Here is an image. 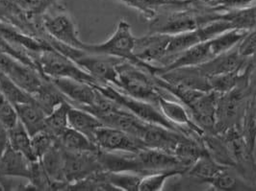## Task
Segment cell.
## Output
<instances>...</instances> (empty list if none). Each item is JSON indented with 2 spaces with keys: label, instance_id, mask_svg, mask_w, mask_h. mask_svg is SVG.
I'll return each mask as SVG.
<instances>
[{
  "label": "cell",
  "instance_id": "1",
  "mask_svg": "<svg viewBox=\"0 0 256 191\" xmlns=\"http://www.w3.org/2000/svg\"><path fill=\"white\" fill-rule=\"evenodd\" d=\"M135 41L136 38L132 34L131 26L126 20L122 19L118 23L114 34L106 41L100 44L85 43L83 50L128 61L146 70L152 75H158L162 70L161 66L144 63L134 55Z\"/></svg>",
  "mask_w": 256,
  "mask_h": 191
},
{
  "label": "cell",
  "instance_id": "2",
  "mask_svg": "<svg viewBox=\"0 0 256 191\" xmlns=\"http://www.w3.org/2000/svg\"><path fill=\"white\" fill-rule=\"evenodd\" d=\"M248 98V90L246 67L235 88L226 93L218 95L215 125L216 134L224 133L226 130L233 128L241 130Z\"/></svg>",
  "mask_w": 256,
  "mask_h": 191
},
{
  "label": "cell",
  "instance_id": "3",
  "mask_svg": "<svg viewBox=\"0 0 256 191\" xmlns=\"http://www.w3.org/2000/svg\"><path fill=\"white\" fill-rule=\"evenodd\" d=\"M118 87L128 95L158 107V100L164 89L154 81V75L128 61L116 66ZM159 108V107H158Z\"/></svg>",
  "mask_w": 256,
  "mask_h": 191
},
{
  "label": "cell",
  "instance_id": "4",
  "mask_svg": "<svg viewBox=\"0 0 256 191\" xmlns=\"http://www.w3.org/2000/svg\"><path fill=\"white\" fill-rule=\"evenodd\" d=\"M42 75L52 78H68L94 86L100 85L94 78L72 60L54 47L50 46L38 52H30Z\"/></svg>",
  "mask_w": 256,
  "mask_h": 191
},
{
  "label": "cell",
  "instance_id": "5",
  "mask_svg": "<svg viewBox=\"0 0 256 191\" xmlns=\"http://www.w3.org/2000/svg\"><path fill=\"white\" fill-rule=\"evenodd\" d=\"M96 87V89H100L104 95H106L107 97H109L110 99H112L116 104H118L120 106H122V108L128 110V112H130L131 114H133L142 120L184 134L180 128L176 126L166 119L157 106L136 99L124 93V91L116 89L112 85H98Z\"/></svg>",
  "mask_w": 256,
  "mask_h": 191
},
{
  "label": "cell",
  "instance_id": "6",
  "mask_svg": "<svg viewBox=\"0 0 256 191\" xmlns=\"http://www.w3.org/2000/svg\"><path fill=\"white\" fill-rule=\"evenodd\" d=\"M42 26L46 35L52 39L70 47L83 50L85 42L79 38L74 21L66 12L53 15L46 13L42 17Z\"/></svg>",
  "mask_w": 256,
  "mask_h": 191
},
{
  "label": "cell",
  "instance_id": "7",
  "mask_svg": "<svg viewBox=\"0 0 256 191\" xmlns=\"http://www.w3.org/2000/svg\"><path fill=\"white\" fill-rule=\"evenodd\" d=\"M94 143L100 150L107 152L139 153L141 150L146 148L137 138L122 130L105 125L96 131Z\"/></svg>",
  "mask_w": 256,
  "mask_h": 191
},
{
  "label": "cell",
  "instance_id": "8",
  "mask_svg": "<svg viewBox=\"0 0 256 191\" xmlns=\"http://www.w3.org/2000/svg\"><path fill=\"white\" fill-rule=\"evenodd\" d=\"M64 150V177L68 186L102 171L98 153H80Z\"/></svg>",
  "mask_w": 256,
  "mask_h": 191
},
{
  "label": "cell",
  "instance_id": "9",
  "mask_svg": "<svg viewBox=\"0 0 256 191\" xmlns=\"http://www.w3.org/2000/svg\"><path fill=\"white\" fill-rule=\"evenodd\" d=\"M50 80L63 93L68 102L80 109L92 107L100 94L96 86L85 82L68 78H52Z\"/></svg>",
  "mask_w": 256,
  "mask_h": 191
},
{
  "label": "cell",
  "instance_id": "10",
  "mask_svg": "<svg viewBox=\"0 0 256 191\" xmlns=\"http://www.w3.org/2000/svg\"><path fill=\"white\" fill-rule=\"evenodd\" d=\"M172 35L164 33H150L136 38L134 55L144 63L158 65L166 56Z\"/></svg>",
  "mask_w": 256,
  "mask_h": 191
},
{
  "label": "cell",
  "instance_id": "11",
  "mask_svg": "<svg viewBox=\"0 0 256 191\" xmlns=\"http://www.w3.org/2000/svg\"><path fill=\"white\" fill-rule=\"evenodd\" d=\"M252 59L243 57L238 52L236 46L230 51L220 54L204 64L198 65V67L205 76H218L224 74L242 72L250 64Z\"/></svg>",
  "mask_w": 256,
  "mask_h": 191
},
{
  "label": "cell",
  "instance_id": "12",
  "mask_svg": "<svg viewBox=\"0 0 256 191\" xmlns=\"http://www.w3.org/2000/svg\"><path fill=\"white\" fill-rule=\"evenodd\" d=\"M156 76L160 77L166 83L172 85H180L202 91H212L209 78L205 76L198 66H184L163 70Z\"/></svg>",
  "mask_w": 256,
  "mask_h": 191
},
{
  "label": "cell",
  "instance_id": "13",
  "mask_svg": "<svg viewBox=\"0 0 256 191\" xmlns=\"http://www.w3.org/2000/svg\"><path fill=\"white\" fill-rule=\"evenodd\" d=\"M186 135L168 128L148 123L142 136V142L146 148L158 149L174 154L180 140Z\"/></svg>",
  "mask_w": 256,
  "mask_h": 191
},
{
  "label": "cell",
  "instance_id": "14",
  "mask_svg": "<svg viewBox=\"0 0 256 191\" xmlns=\"http://www.w3.org/2000/svg\"><path fill=\"white\" fill-rule=\"evenodd\" d=\"M52 182V191H66L64 177V150L57 142L40 160Z\"/></svg>",
  "mask_w": 256,
  "mask_h": 191
},
{
  "label": "cell",
  "instance_id": "15",
  "mask_svg": "<svg viewBox=\"0 0 256 191\" xmlns=\"http://www.w3.org/2000/svg\"><path fill=\"white\" fill-rule=\"evenodd\" d=\"M137 155L144 175L172 169L184 170L186 173V170L181 166L178 160L174 154L158 149L144 148Z\"/></svg>",
  "mask_w": 256,
  "mask_h": 191
},
{
  "label": "cell",
  "instance_id": "16",
  "mask_svg": "<svg viewBox=\"0 0 256 191\" xmlns=\"http://www.w3.org/2000/svg\"><path fill=\"white\" fill-rule=\"evenodd\" d=\"M31 162L10 145L0 155V177L26 179L30 176Z\"/></svg>",
  "mask_w": 256,
  "mask_h": 191
},
{
  "label": "cell",
  "instance_id": "17",
  "mask_svg": "<svg viewBox=\"0 0 256 191\" xmlns=\"http://www.w3.org/2000/svg\"><path fill=\"white\" fill-rule=\"evenodd\" d=\"M18 120L32 137L46 128V113L36 101L22 103L14 106Z\"/></svg>",
  "mask_w": 256,
  "mask_h": 191
},
{
  "label": "cell",
  "instance_id": "18",
  "mask_svg": "<svg viewBox=\"0 0 256 191\" xmlns=\"http://www.w3.org/2000/svg\"><path fill=\"white\" fill-rule=\"evenodd\" d=\"M68 124L70 127L85 135L94 142L96 131L103 126L102 122L96 115L72 105L68 111Z\"/></svg>",
  "mask_w": 256,
  "mask_h": 191
},
{
  "label": "cell",
  "instance_id": "19",
  "mask_svg": "<svg viewBox=\"0 0 256 191\" xmlns=\"http://www.w3.org/2000/svg\"><path fill=\"white\" fill-rule=\"evenodd\" d=\"M206 152L218 165L232 167L236 170V164L228 148L226 143L216 133H207L202 137Z\"/></svg>",
  "mask_w": 256,
  "mask_h": 191
},
{
  "label": "cell",
  "instance_id": "20",
  "mask_svg": "<svg viewBox=\"0 0 256 191\" xmlns=\"http://www.w3.org/2000/svg\"><path fill=\"white\" fill-rule=\"evenodd\" d=\"M57 140L64 149L70 152L98 153L100 150L89 138L70 127L66 128Z\"/></svg>",
  "mask_w": 256,
  "mask_h": 191
},
{
  "label": "cell",
  "instance_id": "21",
  "mask_svg": "<svg viewBox=\"0 0 256 191\" xmlns=\"http://www.w3.org/2000/svg\"><path fill=\"white\" fill-rule=\"evenodd\" d=\"M226 166L218 165L206 152L185 173L188 177L207 184Z\"/></svg>",
  "mask_w": 256,
  "mask_h": 191
},
{
  "label": "cell",
  "instance_id": "22",
  "mask_svg": "<svg viewBox=\"0 0 256 191\" xmlns=\"http://www.w3.org/2000/svg\"><path fill=\"white\" fill-rule=\"evenodd\" d=\"M32 97L38 106L46 113V115L52 113L57 106H59L61 103L66 100L63 93L50 79H48L42 85V87L32 95Z\"/></svg>",
  "mask_w": 256,
  "mask_h": 191
},
{
  "label": "cell",
  "instance_id": "23",
  "mask_svg": "<svg viewBox=\"0 0 256 191\" xmlns=\"http://www.w3.org/2000/svg\"><path fill=\"white\" fill-rule=\"evenodd\" d=\"M8 137L9 143L14 150L22 154L30 162L38 161L32 149L31 136L20 120L14 127L8 129Z\"/></svg>",
  "mask_w": 256,
  "mask_h": 191
},
{
  "label": "cell",
  "instance_id": "24",
  "mask_svg": "<svg viewBox=\"0 0 256 191\" xmlns=\"http://www.w3.org/2000/svg\"><path fill=\"white\" fill-rule=\"evenodd\" d=\"M70 106V103L66 100L57 106L52 113L46 115L44 130L56 139L61 136L66 128L70 127L68 111Z\"/></svg>",
  "mask_w": 256,
  "mask_h": 191
},
{
  "label": "cell",
  "instance_id": "25",
  "mask_svg": "<svg viewBox=\"0 0 256 191\" xmlns=\"http://www.w3.org/2000/svg\"><path fill=\"white\" fill-rule=\"evenodd\" d=\"M20 11L36 24L42 17L53 8L58 0H16Z\"/></svg>",
  "mask_w": 256,
  "mask_h": 191
},
{
  "label": "cell",
  "instance_id": "26",
  "mask_svg": "<svg viewBox=\"0 0 256 191\" xmlns=\"http://www.w3.org/2000/svg\"><path fill=\"white\" fill-rule=\"evenodd\" d=\"M183 175H185V171L180 169L158 171L144 175L139 187V191H163L164 185L168 179Z\"/></svg>",
  "mask_w": 256,
  "mask_h": 191
},
{
  "label": "cell",
  "instance_id": "27",
  "mask_svg": "<svg viewBox=\"0 0 256 191\" xmlns=\"http://www.w3.org/2000/svg\"><path fill=\"white\" fill-rule=\"evenodd\" d=\"M142 175L134 172H107V182L116 191H139Z\"/></svg>",
  "mask_w": 256,
  "mask_h": 191
},
{
  "label": "cell",
  "instance_id": "28",
  "mask_svg": "<svg viewBox=\"0 0 256 191\" xmlns=\"http://www.w3.org/2000/svg\"><path fill=\"white\" fill-rule=\"evenodd\" d=\"M0 90L14 106L22 103L35 101L31 94L20 89L13 80L0 70Z\"/></svg>",
  "mask_w": 256,
  "mask_h": 191
},
{
  "label": "cell",
  "instance_id": "29",
  "mask_svg": "<svg viewBox=\"0 0 256 191\" xmlns=\"http://www.w3.org/2000/svg\"><path fill=\"white\" fill-rule=\"evenodd\" d=\"M244 71L218 75V76L208 77L211 90L217 92L218 94H222L230 91L231 89H234L235 86L238 84Z\"/></svg>",
  "mask_w": 256,
  "mask_h": 191
},
{
  "label": "cell",
  "instance_id": "30",
  "mask_svg": "<svg viewBox=\"0 0 256 191\" xmlns=\"http://www.w3.org/2000/svg\"><path fill=\"white\" fill-rule=\"evenodd\" d=\"M32 149L35 157L40 160L52 146L57 142V139L46 130L40 131L31 137Z\"/></svg>",
  "mask_w": 256,
  "mask_h": 191
},
{
  "label": "cell",
  "instance_id": "31",
  "mask_svg": "<svg viewBox=\"0 0 256 191\" xmlns=\"http://www.w3.org/2000/svg\"><path fill=\"white\" fill-rule=\"evenodd\" d=\"M131 8L136 9L142 16L150 20L157 13V5L155 0H118Z\"/></svg>",
  "mask_w": 256,
  "mask_h": 191
},
{
  "label": "cell",
  "instance_id": "32",
  "mask_svg": "<svg viewBox=\"0 0 256 191\" xmlns=\"http://www.w3.org/2000/svg\"><path fill=\"white\" fill-rule=\"evenodd\" d=\"M238 52L244 58H254L256 56V25L248 30L244 38L237 45Z\"/></svg>",
  "mask_w": 256,
  "mask_h": 191
},
{
  "label": "cell",
  "instance_id": "33",
  "mask_svg": "<svg viewBox=\"0 0 256 191\" xmlns=\"http://www.w3.org/2000/svg\"><path fill=\"white\" fill-rule=\"evenodd\" d=\"M252 176H254V178L256 179V162H254V165L252 166Z\"/></svg>",
  "mask_w": 256,
  "mask_h": 191
},
{
  "label": "cell",
  "instance_id": "34",
  "mask_svg": "<svg viewBox=\"0 0 256 191\" xmlns=\"http://www.w3.org/2000/svg\"><path fill=\"white\" fill-rule=\"evenodd\" d=\"M252 61H254V63H256V56H254V58H252Z\"/></svg>",
  "mask_w": 256,
  "mask_h": 191
}]
</instances>
